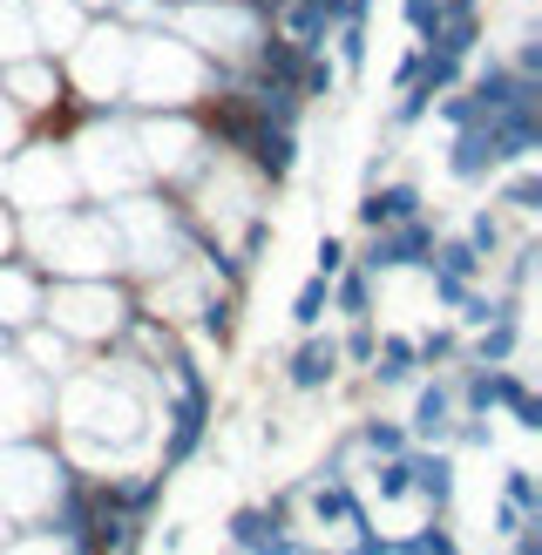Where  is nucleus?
<instances>
[{
  "label": "nucleus",
  "mask_w": 542,
  "mask_h": 555,
  "mask_svg": "<svg viewBox=\"0 0 542 555\" xmlns=\"http://www.w3.org/2000/svg\"><path fill=\"white\" fill-rule=\"evenodd\" d=\"M333 366H339V352L333 346H306L292 359V386H319V379H333Z\"/></svg>",
  "instance_id": "f257e3e1"
},
{
  "label": "nucleus",
  "mask_w": 542,
  "mask_h": 555,
  "mask_svg": "<svg viewBox=\"0 0 542 555\" xmlns=\"http://www.w3.org/2000/svg\"><path fill=\"white\" fill-rule=\"evenodd\" d=\"M414 190H387V197H366V224H400V217H414Z\"/></svg>",
  "instance_id": "f03ea898"
},
{
  "label": "nucleus",
  "mask_w": 542,
  "mask_h": 555,
  "mask_svg": "<svg viewBox=\"0 0 542 555\" xmlns=\"http://www.w3.org/2000/svg\"><path fill=\"white\" fill-rule=\"evenodd\" d=\"M441 413H448V400H441V393H421V413H414V427H421V434H441V427H448Z\"/></svg>",
  "instance_id": "7ed1b4c3"
},
{
  "label": "nucleus",
  "mask_w": 542,
  "mask_h": 555,
  "mask_svg": "<svg viewBox=\"0 0 542 555\" xmlns=\"http://www.w3.org/2000/svg\"><path fill=\"white\" fill-rule=\"evenodd\" d=\"M319 305H325V271L312 278L306 292H298V325H312V319H319Z\"/></svg>",
  "instance_id": "20e7f679"
}]
</instances>
